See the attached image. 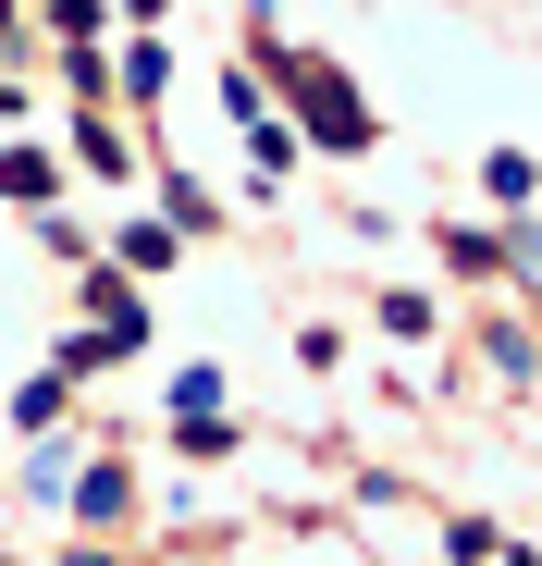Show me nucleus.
Masks as SVG:
<instances>
[{
  "label": "nucleus",
  "mask_w": 542,
  "mask_h": 566,
  "mask_svg": "<svg viewBox=\"0 0 542 566\" xmlns=\"http://www.w3.org/2000/svg\"><path fill=\"white\" fill-rule=\"evenodd\" d=\"M62 566H112V542H74V554H62Z\"/></svg>",
  "instance_id": "9b49d317"
},
{
  "label": "nucleus",
  "mask_w": 542,
  "mask_h": 566,
  "mask_svg": "<svg viewBox=\"0 0 542 566\" xmlns=\"http://www.w3.org/2000/svg\"><path fill=\"white\" fill-rule=\"evenodd\" d=\"M124 505H136L124 468H74V517H86V530H124Z\"/></svg>",
  "instance_id": "7ed1b4c3"
},
{
  "label": "nucleus",
  "mask_w": 542,
  "mask_h": 566,
  "mask_svg": "<svg viewBox=\"0 0 542 566\" xmlns=\"http://www.w3.org/2000/svg\"><path fill=\"white\" fill-rule=\"evenodd\" d=\"M13 112H25V99H13V86H0V124H13Z\"/></svg>",
  "instance_id": "f8f14e48"
},
{
  "label": "nucleus",
  "mask_w": 542,
  "mask_h": 566,
  "mask_svg": "<svg viewBox=\"0 0 542 566\" xmlns=\"http://www.w3.org/2000/svg\"><path fill=\"white\" fill-rule=\"evenodd\" d=\"M0 25H13V0H0Z\"/></svg>",
  "instance_id": "ddd939ff"
},
{
  "label": "nucleus",
  "mask_w": 542,
  "mask_h": 566,
  "mask_svg": "<svg viewBox=\"0 0 542 566\" xmlns=\"http://www.w3.org/2000/svg\"><path fill=\"white\" fill-rule=\"evenodd\" d=\"M284 62V50H271ZM284 99H296V124H309V148H333V160H357L383 124H371V99H357V86L333 74V62H284Z\"/></svg>",
  "instance_id": "f257e3e1"
},
{
  "label": "nucleus",
  "mask_w": 542,
  "mask_h": 566,
  "mask_svg": "<svg viewBox=\"0 0 542 566\" xmlns=\"http://www.w3.org/2000/svg\"><path fill=\"white\" fill-rule=\"evenodd\" d=\"M124 86H136V99H160V86H173V50H160V38H136V50H124Z\"/></svg>",
  "instance_id": "1a4fd4ad"
},
{
  "label": "nucleus",
  "mask_w": 542,
  "mask_h": 566,
  "mask_svg": "<svg viewBox=\"0 0 542 566\" xmlns=\"http://www.w3.org/2000/svg\"><path fill=\"white\" fill-rule=\"evenodd\" d=\"M481 185H493V210H518L542 172H530V148H493V160H481Z\"/></svg>",
  "instance_id": "0eeeda50"
},
{
  "label": "nucleus",
  "mask_w": 542,
  "mask_h": 566,
  "mask_svg": "<svg viewBox=\"0 0 542 566\" xmlns=\"http://www.w3.org/2000/svg\"><path fill=\"white\" fill-rule=\"evenodd\" d=\"M0 198H13V210H50V198H62V172H50L38 148H0Z\"/></svg>",
  "instance_id": "20e7f679"
},
{
  "label": "nucleus",
  "mask_w": 542,
  "mask_h": 566,
  "mask_svg": "<svg viewBox=\"0 0 542 566\" xmlns=\"http://www.w3.org/2000/svg\"><path fill=\"white\" fill-rule=\"evenodd\" d=\"M62 382H74V369H38V382L13 395V419H25V431H50V419H62Z\"/></svg>",
  "instance_id": "6e6552de"
},
{
  "label": "nucleus",
  "mask_w": 542,
  "mask_h": 566,
  "mask_svg": "<svg viewBox=\"0 0 542 566\" xmlns=\"http://www.w3.org/2000/svg\"><path fill=\"white\" fill-rule=\"evenodd\" d=\"M0 566H13V554H0Z\"/></svg>",
  "instance_id": "4468645a"
},
{
  "label": "nucleus",
  "mask_w": 542,
  "mask_h": 566,
  "mask_svg": "<svg viewBox=\"0 0 542 566\" xmlns=\"http://www.w3.org/2000/svg\"><path fill=\"white\" fill-rule=\"evenodd\" d=\"M173 419H186V431L222 419V369H210V357H198V369H173Z\"/></svg>",
  "instance_id": "423d86ee"
},
{
  "label": "nucleus",
  "mask_w": 542,
  "mask_h": 566,
  "mask_svg": "<svg viewBox=\"0 0 542 566\" xmlns=\"http://www.w3.org/2000/svg\"><path fill=\"white\" fill-rule=\"evenodd\" d=\"M124 271H173V222H124Z\"/></svg>",
  "instance_id": "9d476101"
},
{
  "label": "nucleus",
  "mask_w": 542,
  "mask_h": 566,
  "mask_svg": "<svg viewBox=\"0 0 542 566\" xmlns=\"http://www.w3.org/2000/svg\"><path fill=\"white\" fill-rule=\"evenodd\" d=\"M74 160H86V172H100V185H124V172H136V148H124V136H112L100 112H86V124H74Z\"/></svg>",
  "instance_id": "39448f33"
},
{
  "label": "nucleus",
  "mask_w": 542,
  "mask_h": 566,
  "mask_svg": "<svg viewBox=\"0 0 542 566\" xmlns=\"http://www.w3.org/2000/svg\"><path fill=\"white\" fill-rule=\"evenodd\" d=\"M136 345H148V308H136V296H100V345H74L62 369H86V357H136Z\"/></svg>",
  "instance_id": "f03ea898"
}]
</instances>
